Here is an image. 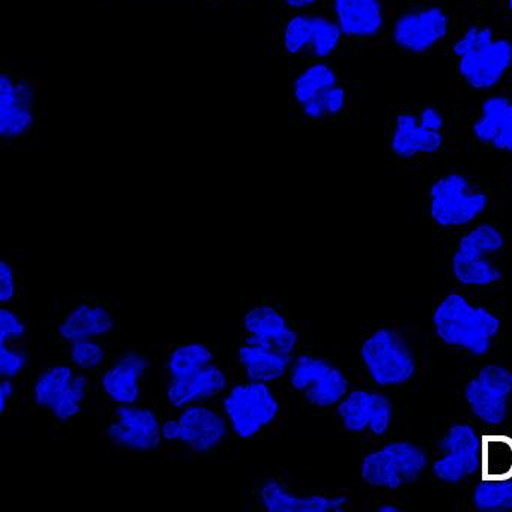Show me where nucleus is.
<instances>
[{"instance_id": "obj_41", "label": "nucleus", "mask_w": 512, "mask_h": 512, "mask_svg": "<svg viewBox=\"0 0 512 512\" xmlns=\"http://www.w3.org/2000/svg\"><path fill=\"white\" fill-rule=\"evenodd\" d=\"M161 436H163L166 445H179V439H181V422H179L178 415H176L175 412H173V415L163 416V422H161Z\"/></svg>"}, {"instance_id": "obj_22", "label": "nucleus", "mask_w": 512, "mask_h": 512, "mask_svg": "<svg viewBox=\"0 0 512 512\" xmlns=\"http://www.w3.org/2000/svg\"><path fill=\"white\" fill-rule=\"evenodd\" d=\"M233 359L238 377L278 386L286 382L292 356L284 355L260 341L244 337L236 347Z\"/></svg>"}, {"instance_id": "obj_9", "label": "nucleus", "mask_w": 512, "mask_h": 512, "mask_svg": "<svg viewBox=\"0 0 512 512\" xmlns=\"http://www.w3.org/2000/svg\"><path fill=\"white\" fill-rule=\"evenodd\" d=\"M154 368V358L142 349H124L97 374L95 388L110 406L143 401L146 380Z\"/></svg>"}, {"instance_id": "obj_21", "label": "nucleus", "mask_w": 512, "mask_h": 512, "mask_svg": "<svg viewBox=\"0 0 512 512\" xmlns=\"http://www.w3.org/2000/svg\"><path fill=\"white\" fill-rule=\"evenodd\" d=\"M445 146V131L428 130L418 121L416 112L397 113L389 133L388 148L395 158L412 161L439 154Z\"/></svg>"}, {"instance_id": "obj_14", "label": "nucleus", "mask_w": 512, "mask_h": 512, "mask_svg": "<svg viewBox=\"0 0 512 512\" xmlns=\"http://www.w3.org/2000/svg\"><path fill=\"white\" fill-rule=\"evenodd\" d=\"M37 88L32 80L0 76V137L5 143L25 139L37 124Z\"/></svg>"}, {"instance_id": "obj_43", "label": "nucleus", "mask_w": 512, "mask_h": 512, "mask_svg": "<svg viewBox=\"0 0 512 512\" xmlns=\"http://www.w3.org/2000/svg\"><path fill=\"white\" fill-rule=\"evenodd\" d=\"M322 0H281V4L292 13H310Z\"/></svg>"}, {"instance_id": "obj_10", "label": "nucleus", "mask_w": 512, "mask_h": 512, "mask_svg": "<svg viewBox=\"0 0 512 512\" xmlns=\"http://www.w3.org/2000/svg\"><path fill=\"white\" fill-rule=\"evenodd\" d=\"M512 371L505 365H484L464 386L463 398L472 415L487 427H500L508 418Z\"/></svg>"}, {"instance_id": "obj_30", "label": "nucleus", "mask_w": 512, "mask_h": 512, "mask_svg": "<svg viewBox=\"0 0 512 512\" xmlns=\"http://www.w3.org/2000/svg\"><path fill=\"white\" fill-rule=\"evenodd\" d=\"M334 362L329 361L325 356L316 355L310 352H298L292 356L289 373L286 377V385L290 391L302 395L310 389Z\"/></svg>"}, {"instance_id": "obj_12", "label": "nucleus", "mask_w": 512, "mask_h": 512, "mask_svg": "<svg viewBox=\"0 0 512 512\" xmlns=\"http://www.w3.org/2000/svg\"><path fill=\"white\" fill-rule=\"evenodd\" d=\"M461 82L478 94L496 91L512 71V38L497 35L491 43L455 59Z\"/></svg>"}, {"instance_id": "obj_1", "label": "nucleus", "mask_w": 512, "mask_h": 512, "mask_svg": "<svg viewBox=\"0 0 512 512\" xmlns=\"http://www.w3.org/2000/svg\"><path fill=\"white\" fill-rule=\"evenodd\" d=\"M431 323L443 344L476 358L490 353L502 328L497 314L458 292L449 293L437 304Z\"/></svg>"}, {"instance_id": "obj_28", "label": "nucleus", "mask_w": 512, "mask_h": 512, "mask_svg": "<svg viewBox=\"0 0 512 512\" xmlns=\"http://www.w3.org/2000/svg\"><path fill=\"white\" fill-rule=\"evenodd\" d=\"M472 505L481 512H512V475L479 479L473 487Z\"/></svg>"}, {"instance_id": "obj_16", "label": "nucleus", "mask_w": 512, "mask_h": 512, "mask_svg": "<svg viewBox=\"0 0 512 512\" xmlns=\"http://www.w3.org/2000/svg\"><path fill=\"white\" fill-rule=\"evenodd\" d=\"M241 328L245 338L260 341L287 356L296 355L301 346V334L275 302H256L242 314Z\"/></svg>"}, {"instance_id": "obj_8", "label": "nucleus", "mask_w": 512, "mask_h": 512, "mask_svg": "<svg viewBox=\"0 0 512 512\" xmlns=\"http://www.w3.org/2000/svg\"><path fill=\"white\" fill-rule=\"evenodd\" d=\"M442 455L431 463V473L446 485H458L478 475L484 466V440L473 425L454 422L439 442Z\"/></svg>"}, {"instance_id": "obj_11", "label": "nucleus", "mask_w": 512, "mask_h": 512, "mask_svg": "<svg viewBox=\"0 0 512 512\" xmlns=\"http://www.w3.org/2000/svg\"><path fill=\"white\" fill-rule=\"evenodd\" d=\"M175 413L181 422L178 446L190 455L208 457L220 451L232 437L218 403H194Z\"/></svg>"}, {"instance_id": "obj_38", "label": "nucleus", "mask_w": 512, "mask_h": 512, "mask_svg": "<svg viewBox=\"0 0 512 512\" xmlns=\"http://www.w3.org/2000/svg\"><path fill=\"white\" fill-rule=\"evenodd\" d=\"M20 280L16 265L10 259L0 260V301L13 305L19 298Z\"/></svg>"}, {"instance_id": "obj_42", "label": "nucleus", "mask_w": 512, "mask_h": 512, "mask_svg": "<svg viewBox=\"0 0 512 512\" xmlns=\"http://www.w3.org/2000/svg\"><path fill=\"white\" fill-rule=\"evenodd\" d=\"M16 382L17 380L2 379L0 383V412L2 413H7L16 401L17 392H19Z\"/></svg>"}, {"instance_id": "obj_15", "label": "nucleus", "mask_w": 512, "mask_h": 512, "mask_svg": "<svg viewBox=\"0 0 512 512\" xmlns=\"http://www.w3.org/2000/svg\"><path fill=\"white\" fill-rule=\"evenodd\" d=\"M335 413L341 427L350 434L383 437L394 421V406L388 395L364 388L350 389L335 407Z\"/></svg>"}, {"instance_id": "obj_24", "label": "nucleus", "mask_w": 512, "mask_h": 512, "mask_svg": "<svg viewBox=\"0 0 512 512\" xmlns=\"http://www.w3.org/2000/svg\"><path fill=\"white\" fill-rule=\"evenodd\" d=\"M215 362V350L203 341H185L167 350L163 359L166 379H188Z\"/></svg>"}, {"instance_id": "obj_23", "label": "nucleus", "mask_w": 512, "mask_h": 512, "mask_svg": "<svg viewBox=\"0 0 512 512\" xmlns=\"http://www.w3.org/2000/svg\"><path fill=\"white\" fill-rule=\"evenodd\" d=\"M76 373V368L67 359L44 365L35 374L29 386L31 403L37 409L49 413L50 409L64 397Z\"/></svg>"}, {"instance_id": "obj_17", "label": "nucleus", "mask_w": 512, "mask_h": 512, "mask_svg": "<svg viewBox=\"0 0 512 512\" xmlns=\"http://www.w3.org/2000/svg\"><path fill=\"white\" fill-rule=\"evenodd\" d=\"M232 382V373L218 362H212L188 379H166L163 401L172 412L194 403H218Z\"/></svg>"}, {"instance_id": "obj_33", "label": "nucleus", "mask_w": 512, "mask_h": 512, "mask_svg": "<svg viewBox=\"0 0 512 512\" xmlns=\"http://www.w3.org/2000/svg\"><path fill=\"white\" fill-rule=\"evenodd\" d=\"M313 11L310 13H293L280 32V46L284 55L290 58L308 55L311 37H313Z\"/></svg>"}, {"instance_id": "obj_20", "label": "nucleus", "mask_w": 512, "mask_h": 512, "mask_svg": "<svg viewBox=\"0 0 512 512\" xmlns=\"http://www.w3.org/2000/svg\"><path fill=\"white\" fill-rule=\"evenodd\" d=\"M329 11L349 40L371 41L388 28L385 0H328Z\"/></svg>"}, {"instance_id": "obj_44", "label": "nucleus", "mask_w": 512, "mask_h": 512, "mask_svg": "<svg viewBox=\"0 0 512 512\" xmlns=\"http://www.w3.org/2000/svg\"><path fill=\"white\" fill-rule=\"evenodd\" d=\"M379 512H400V508H398L395 503H383V505L379 506L377 509Z\"/></svg>"}, {"instance_id": "obj_25", "label": "nucleus", "mask_w": 512, "mask_h": 512, "mask_svg": "<svg viewBox=\"0 0 512 512\" xmlns=\"http://www.w3.org/2000/svg\"><path fill=\"white\" fill-rule=\"evenodd\" d=\"M451 272L458 284L473 289L494 286L502 280V271L491 257L476 256L458 248L452 254Z\"/></svg>"}, {"instance_id": "obj_39", "label": "nucleus", "mask_w": 512, "mask_h": 512, "mask_svg": "<svg viewBox=\"0 0 512 512\" xmlns=\"http://www.w3.org/2000/svg\"><path fill=\"white\" fill-rule=\"evenodd\" d=\"M320 101H322L323 109H325L326 118H338L346 112L347 106H349V92H347L346 86L338 83V85L328 89L320 97Z\"/></svg>"}, {"instance_id": "obj_40", "label": "nucleus", "mask_w": 512, "mask_h": 512, "mask_svg": "<svg viewBox=\"0 0 512 512\" xmlns=\"http://www.w3.org/2000/svg\"><path fill=\"white\" fill-rule=\"evenodd\" d=\"M416 115H418V121L422 127L428 128V130L445 131L446 118L439 107L427 104V106L421 107Z\"/></svg>"}, {"instance_id": "obj_34", "label": "nucleus", "mask_w": 512, "mask_h": 512, "mask_svg": "<svg viewBox=\"0 0 512 512\" xmlns=\"http://www.w3.org/2000/svg\"><path fill=\"white\" fill-rule=\"evenodd\" d=\"M505 247V236L490 223L476 224L470 227L460 241L457 248L476 256L493 257Z\"/></svg>"}, {"instance_id": "obj_13", "label": "nucleus", "mask_w": 512, "mask_h": 512, "mask_svg": "<svg viewBox=\"0 0 512 512\" xmlns=\"http://www.w3.org/2000/svg\"><path fill=\"white\" fill-rule=\"evenodd\" d=\"M254 500L266 512H343L350 499L340 493L296 490L283 476H266L254 490Z\"/></svg>"}, {"instance_id": "obj_19", "label": "nucleus", "mask_w": 512, "mask_h": 512, "mask_svg": "<svg viewBox=\"0 0 512 512\" xmlns=\"http://www.w3.org/2000/svg\"><path fill=\"white\" fill-rule=\"evenodd\" d=\"M118 326L115 311L100 301H80L68 308L56 323V337L65 346L74 341L106 340Z\"/></svg>"}, {"instance_id": "obj_26", "label": "nucleus", "mask_w": 512, "mask_h": 512, "mask_svg": "<svg viewBox=\"0 0 512 512\" xmlns=\"http://www.w3.org/2000/svg\"><path fill=\"white\" fill-rule=\"evenodd\" d=\"M337 70L328 61H313L305 65L292 82V98L301 107L308 101L322 97L332 86L338 85Z\"/></svg>"}, {"instance_id": "obj_47", "label": "nucleus", "mask_w": 512, "mask_h": 512, "mask_svg": "<svg viewBox=\"0 0 512 512\" xmlns=\"http://www.w3.org/2000/svg\"><path fill=\"white\" fill-rule=\"evenodd\" d=\"M206 2H227V0H206Z\"/></svg>"}, {"instance_id": "obj_4", "label": "nucleus", "mask_w": 512, "mask_h": 512, "mask_svg": "<svg viewBox=\"0 0 512 512\" xmlns=\"http://www.w3.org/2000/svg\"><path fill=\"white\" fill-rule=\"evenodd\" d=\"M488 205V194L460 172L439 176L428 188V214L442 229L472 226Z\"/></svg>"}, {"instance_id": "obj_18", "label": "nucleus", "mask_w": 512, "mask_h": 512, "mask_svg": "<svg viewBox=\"0 0 512 512\" xmlns=\"http://www.w3.org/2000/svg\"><path fill=\"white\" fill-rule=\"evenodd\" d=\"M470 134L479 145L500 154L512 155V97L491 92L479 104L478 115L470 124Z\"/></svg>"}, {"instance_id": "obj_7", "label": "nucleus", "mask_w": 512, "mask_h": 512, "mask_svg": "<svg viewBox=\"0 0 512 512\" xmlns=\"http://www.w3.org/2000/svg\"><path fill=\"white\" fill-rule=\"evenodd\" d=\"M431 467L427 452L407 440H395L368 452L361 461V478L380 490H400L418 481Z\"/></svg>"}, {"instance_id": "obj_45", "label": "nucleus", "mask_w": 512, "mask_h": 512, "mask_svg": "<svg viewBox=\"0 0 512 512\" xmlns=\"http://www.w3.org/2000/svg\"><path fill=\"white\" fill-rule=\"evenodd\" d=\"M503 4H505V8L506 11H508L509 16L512 17V0H505Z\"/></svg>"}, {"instance_id": "obj_27", "label": "nucleus", "mask_w": 512, "mask_h": 512, "mask_svg": "<svg viewBox=\"0 0 512 512\" xmlns=\"http://www.w3.org/2000/svg\"><path fill=\"white\" fill-rule=\"evenodd\" d=\"M350 380L346 371L332 364L329 370L301 395L308 406L317 410L335 409L350 391Z\"/></svg>"}, {"instance_id": "obj_36", "label": "nucleus", "mask_w": 512, "mask_h": 512, "mask_svg": "<svg viewBox=\"0 0 512 512\" xmlns=\"http://www.w3.org/2000/svg\"><path fill=\"white\" fill-rule=\"evenodd\" d=\"M496 29L491 25H473L466 26L460 34L457 35L451 44V53L455 59L491 43L497 37Z\"/></svg>"}, {"instance_id": "obj_32", "label": "nucleus", "mask_w": 512, "mask_h": 512, "mask_svg": "<svg viewBox=\"0 0 512 512\" xmlns=\"http://www.w3.org/2000/svg\"><path fill=\"white\" fill-rule=\"evenodd\" d=\"M67 361L76 371L86 374H98L109 364L110 350L106 341L98 338L74 341L67 344Z\"/></svg>"}, {"instance_id": "obj_37", "label": "nucleus", "mask_w": 512, "mask_h": 512, "mask_svg": "<svg viewBox=\"0 0 512 512\" xmlns=\"http://www.w3.org/2000/svg\"><path fill=\"white\" fill-rule=\"evenodd\" d=\"M28 334L25 317L13 305H4L0 310V344H23Z\"/></svg>"}, {"instance_id": "obj_48", "label": "nucleus", "mask_w": 512, "mask_h": 512, "mask_svg": "<svg viewBox=\"0 0 512 512\" xmlns=\"http://www.w3.org/2000/svg\"><path fill=\"white\" fill-rule=\"evenodd\" d=\"M509 85H511V89H512V71H511V74H509Z\"/></svg>"}, {"instance_id": "obj_2", "label": "nucleus", "mask_w": 512, "mask_h": 512, "mask_svg": "<svg viewBox=\"0 0 512 512\" xmlns=\"http://www.w3.org/2000/svg\"><path fill=\"white\" fill-rule=\"evenodd\" d=\"M232 437L254 440L274 430L283 416L284 403L277 386L236 377L218 401Z\"/></svg>"}, {"instance_id": "obj_29", "label": "nucleus", "mask_w": 512, "mask_h": 512, "mask_svg": "<svg viewBox=\"0 0 512 512\" xmlns=\"http://www.w3.org/2000/svg\"><path fill=\"white\" fill-rule=\"evenodd\" d=\"M94 386L95 382L92 380V374L77 371L64 397L50 409V418L58 422L59 425H67L76 421L85 410Z\"/></svg>"}, {"instance_id": "obj_3", "label": "nucleus", "mask_w": 512, "mask_h": 512, "mask_svg": "<svg viewBox=\"0 0 512 512\" xmlns=\"http://www.w3.org/2000/svg\"><path fill=\"white\" fill-rule=\"evenodd\" d=\"M359 358L371 382L382 389L407 385L418 371V362L409 341L392 328L371 332L362 341Z\"/></svg>"}, {"instance_id": "obj_6", "label": "nucleus", "mask_w": 512, "mask_h": 512, "mask_svg": "<svg viewBox=\"0 0 512 512\" xmlns=\"http://www.w3.org/2000/svg\"><path fill=\"white\" fill-rule=\"evenodd\" d=\"M388 34L392 46L401 53L428 55L451 37V14L434 2L413 5L395 16Z\"/></svg>"}, {"instance_id": "obj_46", "label": "nucleus", "mask_w": 512, "mask_h": 512, "mask_svg": "<svg viewBox=\"0 0 512 512\" xmlns=\"http://www.w3.org/2000/svg\"><path fill=\"white\" fill-rule=\"evenodd\" d=\"M481 4H500V2H505V0H478Z\"/></svg>"}, {"instance_id": "obj_5", "label": "nucleus", "mask_w": 512, "mask_h": 512, "mask_svg": "<svg viewBox=\"0 0 512 512\" xmlns=\"http://www.w3.org/2000/svg\"><path fill=\"white\" fill-rule=\"evenodd\" d=\"M160 410L154 404L139 401L115 406L104 422L103 434L110 446L131 455H151L166 445L161 436Z\"/></svg>"}, {"instance_id": "obj_31", "label": "nucleus", "mask_w": 512, "mask_h": 512, "mask_svg": "<svg viewBox=\"0 0 512 512\" xmlns=\"http://www.w3.org/2000/svg\"><path fill=\"white\" fill-rule=\"evenodd\" d=\"M313 14V37H311L308 56L313 61H328L340 50L344 34L331 14Z\"/></svg>"}, {"instance_id": "obj_35", "label": "nucleus", "mask_w": 512, "mask_h": 512, "mask_svg": "<svg viewBox=\"0 0 512 512\" xmlns=\"http://www.w3.org/2000/svg\"><path fill=\"white\" fill-rule=\"evenodd\" d=\"M32 355L25 343L0 344V376L19 380L31 367Z\"/></svg>"}]
</instances>
